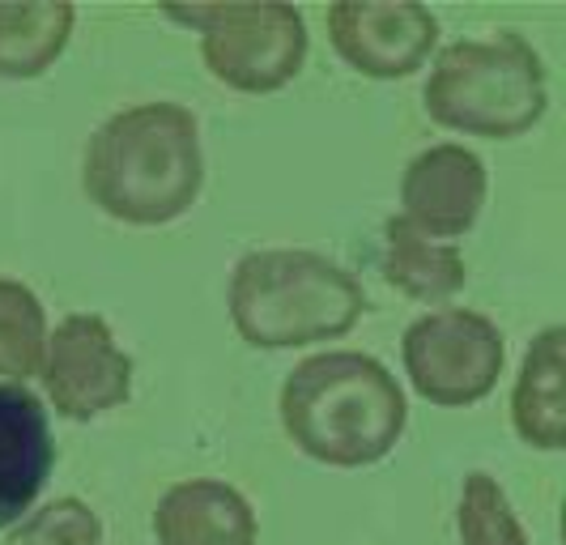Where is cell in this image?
<instances>
[{
  "label": "cell",
  "mask_w": 566,
  "mask_h": 545,
  "mask_svg": "<svg viewBox=\"0 0 566 545\" xmlns=\"http://www.w3.org/2000/svg\"><path fill=\"white\" fill-rule=\"evenodd\" d=\"M82 188L90 205L124 227L179 222L205 188L197 115L179 103L115 112L85 145Z\"/></svg>",
  "instance_id": "cell-1"
},
{
  "label": "cell",
  "mask_w": 566,
  "mask_h": 545,
  "mask_svg": "<svg viewBox=\"0 0 566 545\" xmlns=\"http://www.w3.org/2000/svg\"><path fill=\"white\" fill-rule=\"evenodd\" d=\"M285 439L328 469H367L392 457L409 427V401L397 375L363 349L303 358L282 384Z\"/></svg>",
  "instance_id": "cell-2"
},
{
  "label": "cell",
  "mask_w": 566,
  "mask_h": 545,
  "mask_svg": "<svg viewBox=\"0 0 566 545\" xmlns=\"http://www.w3.org/2000/svg\"><path fill=\"white\" fill-rule=\"evenodd\" d=\"M227 307L252 349H303L345 337L367 316V290L319 252L260 248L234 264Z\"/></svg>",
  "instance_id": "cell-3"
},
{
  "label": "cell",
  "mask_w": 566,
  "mask_h": 545,
  "mask_svg": "<svg viewBox=\"0 0 566 545\" xmlns=\"http://www.w3.org/2000/svg\"><path fill=\"white\" fill-rule=\"evenodd\" d=\"M422 107L439 128L511 142L541 124L549 107V73L524 34L460 39L430 64Z\"/></svg>",
  "instance_id": "cell-4"
},
{
  "label": "cell",
  "mask_w": 566,
  "mask_h": 545,
  "mask_svg": "<svg viewBox=\"0 0 566 545\" xmlns=\"http://www.w3.org/2000/svg\"><path fill=\"white\" fill-rule=\"evenodd\" d=\"M163 18L200 30L205 69L239 94H277L307 64V18L294 4H192Z\"/></svg>",
  "instance_id": "cell-5"
},
{
  "label": "cell",
  "mask_w": 566,
  "mask_h": 545,
  "mask_svg": "<svg viewBox=\"0 0 566 545\" xmlns=\"http://www.w3.org/2000/svg\"><path fill=\"white\" fill-rule=\"evenodd\" d=\"M400 363L422 401L464 409L494 392L507 345L499 324L469 307H439L418 316L400 337Z\"/></svg>",
  "instance_id": "cell-6"
},
{
  "label": "cell",
  "mask_w": 566,
  "mask_h": 545,
  "mask_svg": "<svg viewBox=\"0 0 566 545\" xmlns=\"http://www.w3.org/2000/svg\"><path fill=\"white\" fill-rule=\"evenodd\" d=\"M39 379L60 418L94 422L133 397V358L115 345L107 319L77 312L48 333Z\"/></svg>",
  "instance_id": "cell-7"
},
{
  "label": "cell",
  "mask_w": 566,
  "mask_h": 545,
  "mask_svg": "<svg viewBox=\"0 0 566 545\" xmlns=\"http://www.w3.org/2000/svg\"><path fill=\"white\" fill-rule=\"evenodd\" d=\"M328 39L354 73L375 82L413 77L439 43V18L413 0H340L328 9Z\"/></svg>",
  "instance_id": "cell-8"
},
{
  "label": "cell",
  "mask_w": 566,
  "mask_h": 545,
  "mask_svg": "<svg viewBox=\"0 0 566 545\" xmlns=\"http://www.w3.org/2000/svg\"><path fill=\"white\" fill-rule=\"evenodd\" d=\"M490 175L485 163L455 142L422 149L400 175V218L430 239L455 243L482 218Z\"/></svg>",
  "instance_id": "cell-9"
},
{
  "label": "cell",
  "mask_w": 566,
  "mask_h": 545,
  "mask_svg": "<svg viewBox=\"0 0 566 545\" xmlns=\"http://www.w3.org/2000/svg\"><path fill=\"white\" fill-rule=\"evenodd\" d=\"M56 469L52 418L27 384H0V528H13L39 503Z\"/></svg>",
  "instance_id": "cell-10"
},
{
  "label": "cell",
  "mask_w": 566,
  "mask_h": 545,
  "mask_svg": "<svg viewBox=\"0 0 566 545\" xmlns=\"http://www.w3.org/2000/svg\"><path fill=\"white\" fill-rule=\"evenodd\" d=\"M154 537L158 545H260V524L234 486L192 478L158 499Z\"/></svg>",
  "instance_id": "cell-11"
},
{
  "label": "cell",
  "mask_w": 566,
  "mask_h": 545,
  "mask_svg": "<svg viewBox=\"0 0 566 545\" xmlns=\"http://www.w3.org/2000/svg\"><path fill=\"white\" fill-rule=\"evenodd\" d=\"M511 427L537 452L566 448V328H541L511 388Z\"/></svg>",
  "instance_id": "cell-12"
},
{
  "label": "cell",
  "mask_w": 566,
  "mask_h": 545,
  "mask_svg": "<svg viewBox=\"0 0 566 545\" xmlns=\"http://www.w3.org/2000/svg\"><path fill=\"white\" fill-rule=\"evenodd\" d=\"M379 269H384V282L388 286L400 290L413 303H430V307L455 298L464 290V282H469V269H464L460 248L422 234L418 227H409L400 213L384 222Z\"/></svg>",
  "instance_id": "cell-13"
},
{
  "label": "cell",
  "mask_w": 566,
  "mask_h": 545,
  "mask_svg": "<svg viewBox=\"0 0 566 545\" xmlns=\"http://www.w3.org/2000/svg\"><path fill=\"white\" fill-rule=\"evenodd\" d=\"M77 9L60 0L0 4V82L43 77L73 39Z\"/></svg>",
  "instance_id": "cell-14"
},
{
  "label": "cell",
  "mask_w": 566,
  "mask_h": 545,
  "mask_svg": "<svg viewBox=\"0 0 566 545\" xmlns=\"http://www.w3.org/2000/svg\"><path fill=\"white\" fill-rule=\"evenodd\" d=\"M48 312L39 294L13 277H0V375L4 384H27L39 375L48 345Z\"/></svg>",
  "instance_id": "cell-15"
},
{
  "label": "cell",
  "mask_w": 566,
  "mask_h": 545,
  "mask_svg": "<svg viewBox=\"0 0 566 545\" xmlns=\"http://www.w3.org/2000/svg\"><path fill=\"white\" fill-rule=\"evenodd\" d=\"M455 533H460V545H533L520 516L511 512L507 490L482 469L469 473L464 486H460Z\"/></svg>",
  "instance_id": "cell-16"
},
{
  "label": "cell",
  "mask_w": 566,
  "mask_h": 545,
  "mask_svg": "<svg viewBox=\"0 0 566 545\" xmlns=\"http://www.w3.org/2000/svg\"><path fill=\"white\" fill-rule=\"evenodd\" d=\"M107 533H103V520L98 512L64 494V499H52L43 507H34L27 520H18L9 528V542L4 545H103Z\"/></svg>",
  "instance_id": "cell-17"
}]
</instances>
